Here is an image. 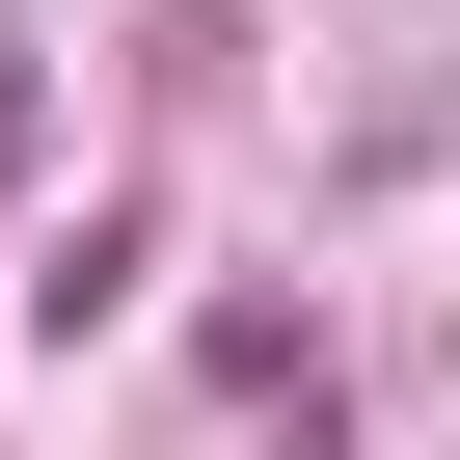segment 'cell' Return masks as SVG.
<instances>
[{
    "mask_svg": "<svg viewBox=\"0 0 460 460\" xmlns=\"http://www.w3.org/2000/svg\"><path fill=\"white\" fill-rule=\"evenodd\" d=\"M0 190H28V28H0Z\"/></svg>",
    "mask_w": 460,
    "mask_h": 460,
    "instance_id": "cell-1",
    "label": "cell"
}]
</instances>
